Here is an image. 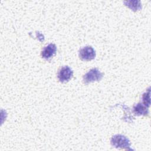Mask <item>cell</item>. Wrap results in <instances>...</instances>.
Wrapping results in <instances>:
<instances>
[{
	"mask_svg": "<svg viewBox=\"0 0 151 151\" xmlns=\"http://www.w3.org/2000/svg\"><path fill=\"white\" fill-rule=\"evenodd\" d=\"M111 144L116 148H121L126 150H132L130 142L129 139L122 134H116L111 139Z\"/></svg>",
	"mask_w": 151,
	"mask_h": 151,
	"instance_id": "1",
	"label": "cell"
},
{
	"mask_svg": "<svg viewBox=\"0 0 151 151\" xmlns=\"http://www.w3.org/2000/svg\"><path fill=\"white\" fill-rule=\"evenodd\" d=\"M103 76V73H101L98 68H94L89 70L83 76V82L87 84L90 83L100 81Z\"/></svg>",
	"mask_w": 151,
	"mask_h": 151,
	"instance_id": "2",
	"label": "cell"
},
{
	"mask_svg": "<svg viewBox=\"0 0 151 151\" xmlns=\"http://www.w3.org/2000/svg\"><path fill=\"white\" fill-rule=\"evenodd\" d=\"M78 55L84 61H90L93 60L96 57V51L91 46H86L79 50Z\"/></svg>",
	"mask_w": 151,
	"mask_h": 151,
	"instance_id": "3",
	"label": "cell"
},
{
	"mask_svg": "<svg viewBox=\"0 0 151 151\" xmlns=\"http://www.w3.org/2000/svg\"><path fill=\"white\" fill-rule=\"evenodd\" d=\"M73 71L68 66L61 67L58 73V78L61 83L68 81L73 76Z\"/></svg>",
	"mask_w": 151,
	"mask_h": 151,
	"instance_id": "4",
	"label": "cell"
},
{
	"mask_svg": "<svg viewBox=\"0 0 151 151\" xmlns=\"http://www.w3.org/2000/svg\"><path fill=\"white\" fill-rule=\"evenodd\" d=\"M56 51V45L54 44H50L43 48L41 52V56L42 58L48 60L51 58L55 54Z\"/></svg>",
	"mask_w": 151,
	"mask_h": 151,
	"instance_id": "5",
	"label": "cell"
},
{
	"mask_svg": "<svg viewBox=\"0 0 151 151\" xmlns=\"http://www.w3.org/2000/svg\"><path fill=\"white\" fill-rule=\"evenodd\" d=\"M148 107L144 106L141 103L136 104L133 107V112L137 116L144 115L146 116L148 114Z\"/></svg>",
	"mask_w": 151,
	"mask_h": 151,
	"instance_id": "6",
	"label": "cell"
},
{
	"mask_svg": "<svg viewBox=\"0 0 151 151\" xmlns=\"http://www.w3.org/2000/svg\"><path fill=\"white\" fill-rule=\"evenodd\" d=\"M124 4L134 11H137L142 8L141 3L139 1H124Z\"/></svg>",
	"mask_w": 151,
	"mask_h": 151,
	"instance_id": "7",
	"label": "cell"
},
{
	"mask_svg": "<svg viewBox=\"0 0 151 151\" xmlns=\"http://www.w3.org/2000/svg\"><path fill=\"white\" fill-rule=\"evenodd\" d=\"M142 101L143 104L146 107H149L150 106V88H148L147 91L143 94Z\"/></svg>",
	"mask_w": 151,
	"mask_h": 151,
	"instance_id": "8",
	"label": "cell"
}]
</instances>
